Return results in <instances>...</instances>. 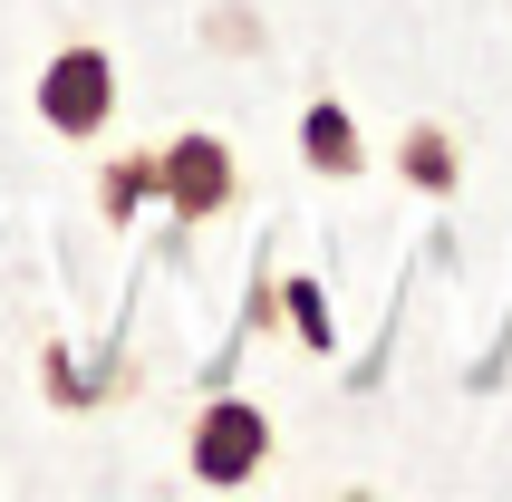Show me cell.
I'll list each match as a JSON object with an SVG mask.
<instances>
[{
  "label": "cell",
  "mask_w": 512,
  "mask_h": 502,
  "mask_svg": "<svg viewBox=\"0 0 512 502\" xmlns=\"http://www.w3.org/2000/svg\"><path fill=\"white\" fill-rule=\"evenodd\" d=\"M406 174H416V184H455V155H445V136H406Z\"/></svg>",
  "instance_id": "5"
},
{
  "label": "cell",
  "mask_w": 512,
  "mask_h": 502,
  "mask_svg": "<svg viewBox=\"0 0 512 502\" xmlns=\"http://www.w3.org/2000/svg\"><path fill=\"white\" fill-rule=\"evenodd\" d=\"M300 145H310V165H329V174L358 165V136H348L339 107H310V116H300Z\"/></svg>",
  "instance_id": "4"
},
{
  "label": "cell",
  "mask_w": 512,
  "mask_h": 502,
  "mask_svg": "<svg viewBox=\"0 0 512 502\" xmlns=\"http://www.w3.org/2000/svg\"><path fill=\"white\" fill-rule=\"evenodd\" d=\"M155 184H165L174 213H194V223H203V213H223V203H232V155L213 136H184V145H165Z\"/></svg>",
  "instance_id": "3"
},
{
  "label": "cell",
  "mask_w": 512,
  "mask_h": 502,
  "mask_svg": "<svg viewBox=\"0 0 512 502\" xmlns=\"http://www.w3.org/2000/svg\"><path fill=\"white\" fill-rule=\"evenodd\" d=\"M107 107H116V78H107V58H97V49H68L49 78H39V116H49L58 136H97Z\"/></svg>",
  "instance_id": "1"
},
{
  "label": "cell",
  "mask_w": 512,
  "mask_h": 502,
  "mask_svg": "<svg viewBox=\"0 0 512 502\" xmlns=\"http://www.w3.org/2000/svg\"><path fill=\"white\" fill-rule=\"evenodd\" d=\"M261 445H271V425H261L252 406H213V416L194 425V474L203 483H252Z\"/></svg>",
  "instance_id": "2"
}]
</instances>
